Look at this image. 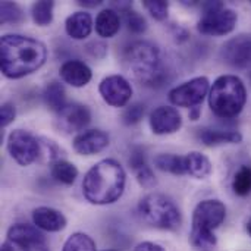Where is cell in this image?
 Listing matches in <instances>:
<instances>
[{
  "mask_svg": "<svg viewBox=\"0 0 251 251\" xmlns=\"http://www.w3.org/2000/svg\"><path fill=\"white\" fill-rule=\"evenodd\" d=\"M47 47L37 38L22 34H4L0 40V68L9 79L37 72L47 60Z\"/></svg>",
  "mask_w": 251,
  "mask_h": 251,
  "instance_id": "obj_1",
  "label": "cell"
},
{
  "mask_svg": "<svg viewBox=\"0 0 251 251\" xmlns=\"http://www.w3.org/2000/svg\"><path fill=\"white\" fill-rule=\"evenodd\" d=\"M126 185V172L115 159H103L88 169L82 179L85 200L96 206H106L118 201Z\"/></svg>",
  "mask_w": 251,
  "mask_h": 251,
  "instance_id": "obj_2",
  "label": "cell"
},
{
  "mask_svg": "<svg viewBox=\"0 0 251 251\" xmlns=\"http://www.w3.org/2000/svg\"><path fill=\"white\" fill-rule=\"evenodd\" d=\"M226 207L221 200H203L193 212L190 244L197 251H212L218 246L215 231L225 222Z\"/></svg>",
  "mask_w": 251,
  "mask_h": 251,
  "instance_id": "obj_3",
  "label": "cell"
},
{
  "mask_svg": "<svg viewBox=\"0 0 251 251\" xmlns=\"http://www.w3.org/2000/svg\"><path fill=\"white\" fill-rule=\"evenodd\" d=\"M124 62L132 76L149 87L162 85L165 71L160 63V51L150 41H135L124 53Z\"/></svg>",
  "mask_w": 251,
  "mask_h": 251,
  "instance_id": "obj_4",
  "label": "cell"
},
{
  "mask_svg": "<svg viewBox=\"0 0 251 251\" xmlns=\"http://www.w3.org/2000/svg\"><path fill=\"white\" fill-rule=\"evenodd\" d=\"M210 110L221 119L237 118L247 103V88L237 75H221L209 91Z\"/></svg>",
  "mask_w": 251,
  "mask_h": 251,
  "instance_id": "obj_5",
  "label": "cell"
},
{
  "mask_svg": "<svg viewBox=\"0 0 251 251\" xmlns=\"http://www.w3.org/2000/svg\"><path fill=\"white\" fill-rule=\"evenodd\" d=\"M138 215L147 225L163 231H175L182 224L179 207L172 199L159 193L147 194L140 200Z\"/></svg>",
  "mask_w": 251,
  "mask_h": 251,
  "instance_id": "obj_6",
  "label": "cell"
},
{
  "mask_svg": "<svg viewBox=\"0 0 251 251\" xmlns=\"http://www.w3.org/2000/svg\"><path fill=\"white\" fill-rule=\"evenodd\" d=\"M7 151L19 166H29L40 157L41 144L29 131L13 129L7 135Z\"/></svg>",
  "mask_w": 251,
  "mask_h": 251,
  "instance_id": "obj_7",
  "label": "cell"
},
{
  "mask_svg": "<svg viewBox=\"0 0 251 251\" xmlns=\"http://www.w3.org/2000/svg\"><path fill=\"white\" fill-rule=\"evenodd\" d=\"M210 91V81L207 76H196L190 81H185L169 91V100L174 106L178 107H196L201 106L206 96Z\"/></svg>",
  "mask_w": 251,
  "mask_h": 251,
  "instance_id": "obj_8",
  "label": "cell"
},
{
  "mask_svg": "<svg viewBox=\"0 0 251 251\" xmlns=\"http://www.w3.org/2000/svg\"><path fill=\"white\" fill-rule=\"evenodd\" d=\"M238 22V15L234 9L222 7L213 12H203L197 22V29L203 35L224 37L231 34Z\"/></svg>",
  "mask_w": 251,
  "mask_h": 251,
  "instance_id": "obj_9",
  "label": "cell"
},
{
  "mask_svg": "<svg viewBox=\"0 0 251 251\" xmlns=\"http://www.w3.org/2000/svg\"><path fill=\"white\" fill-rule=\"evenodd\" d=\"M6 241L16 251H49L46 237L35 225H12L7 229Z\"/></svg>",
  "mask_w": 251,
  "mask_h": 251,
  "instance_id": "obj_10",
  "label": "cell"
},
{
  "mask_svg": "<svg viewBox=\"0 0 251 251\" xmlns=\"http://www.w3.org/2000/svg\"><path fill=\"white\" fill-rule=\"evenodd\" d=\"M99 93L112 107H125L132 97V85L122 75H109L99 84Z\"/></svg>",
  "mask_w": 251,
  "mask_h": 251,
  "instance_id": "obj_11",
  "label": "cell"
},
{
  "mask_svg": "<svg viewBox=\"0 0 251 251\" xmlns=\"http://www.w3.org/2000/svg\"><path fill=\"white\" fill-rule=\"evenodd\" d=\"M91 122V112L82 103H68L56 116V125L66 134L82 132Z\"/></svg>",
  "mask_w": 251,
  "mask_h": 251,
  "instance_id": "obj_12",
  "label": "cell"
},
{
  "mask_svg": "<svg viewBox=\"0 0 251 251\" xmlns=\"http://www.w3.org/2000/svg\"><path fill=\"white\" fill-rule=\"evenodd\" d=\"M221 56L232 68L251 66V34H240L229 38L221 49Z\"/></svg>",
  "mask_w": 251,
  "mask_h": 251,
  "instance_id": "obj_13",
  "label": "cell"
},
{
  "mask_svg": "<svg viewBox=\"0 0 251 251\" xmlns=\"http://www.w3.org/2000/svg\"><path fill=\"white\" fill-rule=\"evenodd\" d=\"M151 132L156 135H169L175 134L182 126V116L178 109L172 106H159L156 107L149 118Z\"/></svg>",
  "mask_w": 251,
  "mask_h": 251,
  "instance_id": "obj_14",
  "label": "cell"
},
{
  "mask_svg": "<svg viewBox=\"0 0 251 251\" xmlns=\"http://www.w3.org/2000/svg\"><path fill=\"white\" fill-rule=\"evenodd\" d=\"M110 144L109 134L101 129H85L75 135L72 141L74 150L81 156H94Z\"/></svg>",
  "mask_w": 251,
  "mask_h": 251,
  "instance_id": "obj_15",
  "label": "cell"
},
{
  "mask_svg": "<svg viewBox=\"0 0 251 251\" xmlns=\"http://www.w3.org/2000/svg\"><path fill=\"white\" fill-rule=\"evenodd\" d=\"M59 75L63 82H66L75 88L85 87L93 78L91 68L78 59H71V60L63 62L59 69Z\"/></svg>",
  "mask_w": 251,
  "mask_h": 251,
  "instance_id": "obj_16",
  "label": "cell"
},
{
  "mask_svg": "<svg viewBox=\"0 0 251 251\" xmlns=\"http://www.w3.org/2000/svg\"><path fill=\"white\" fill-rule=\"evenodd\" d=\"M128 163H129V166H131V169H132V172L135 175L137 182L143 188L151 190V188H154L157 185L156 175L151 171V168L149 166L147 159H146V153H144V150L141 147H132Z\"/></svg>",
  "mask_w": 251,
  "mask_h": 251,
  "instance_id": "obj_17",
  "label": "cell"
},
{
  "mask_svg": "<svg viewBox=\"0 0 251 251\" xmlns=\"http://www.w3.org/2000/svg\"><path fill=\"white\" fill-rule=\"evenodd\" d=\"M32 224L46 232H60L66 228V218L65 215L53 207L41 206L32 210Z\"/></svg>",
  "mask_w": 251,
  "mask_h": 251,
  "instance_id": "obj_18",
  "label": "cell"
},
{
  "mask_svg": "<svg viewBox=\"0 0 251 251\" xmlns=\"http://www.w3.org/2000/svg\"><path fill=\"white\" fill-rule=\"evenodd\" d=\"M197 138L207 147H218L224 144H240L243 135L235 129H215V128H200L197 131Z\"/></svg>",
  "mask_w": 251,
  "mask_h": 251,
  "instance_id": "obj_19",
  "label": "cell"
},
{
  "mask_svg": "<svg viewBox=\"0 0 251 251\" xmlns=\"http://www.w3.org/2000/svg\"><path fill=\"white\" fill-rule=\"evenodd\" d=\"M93 26H94V22H93L91 15L88 12H84V10L74 12L65 21L66 34L71 38H74V40H84V38H87L91 34Z\"/></svg>",
  "mask_w": 251,
  "mask_h": 251,
  "instance_id": "obj_20",
  "label": "cell"
},
{
  "mask_svg": "<svg viewBox=\"0 0 251 251\" xmlns=\"http://www.w3.org/2000/svg\"><path fill=\"white\" fill-rule=\"evenodd\" d=\"M94 28L99 37L101 38H112L121 29V15L113 7H107L100 10L96 16Z\"/></svg>",
  "mask_w": 251,
  "mask_h": 251,
  "instance_id": "obj_21",
  "label": "cell"
},
{
  "mask_svg": "<svg viewBox=\"0 0 251 251\" xmlns=\"http://www.w3.org/2000/svg\"><path fill=\"white\" fill-rule=\"evenodd\" d=\"M185 171L187 175L196 179H206L213 172L212 162L207 156L200 151H190L185 154Z\"/></svg>",
  "mask_w": 251,
  "mask_h": 251,
  "instance_id": "obj_22",
  "label": "cell"
},
{
  "mask_svg": "<svg viewBox=\"0 0 251 251\" xmlns=\"http://www.w3.org/2000/svg\"><path fill=\"white\" fill-rule=\"evenodd\" d=\"M43 100L49 110L54 112L56 115L68 104L66 103V91L63 84L59 81H50L43 91Z\"/></svg>",
  "mask_w": 251,
  "mask_h": 251,
  "instance_id": "obj_23",
  "label": "cell"
},
{
  "mask_svg": "<svg viewBox=\"0 0 251 251\" xmlns=\"http://www.w3.org/2000/svg\"><path fill=\"white\" fill-rule=\"evenodd\" d=\"M154 166L162 172L172 175H187L185 171V156H178L172 153H162L154 157Z\"/></svg>",
  "mask_w": 251,
  "mask_h": 251,
  "instance_id": "obj_24",
  "label": "cell"
},
{
  "mask_svg": "<svg viewBox=\"0 0 251 251\" xmlns=\"http://www.w3.org/2000/svg\"><path fill=\"white\" fill-rule=\"evenodd\" d=\"M51 176L63 185H72L78 178V169L74 163L65 159H57L51 165Z\"/></svg>",
  "mask_w": 251,
  "mask_h": 251,
  "instance_id": "obj_25",
  "label": "cell"
},
{
  "mask_svg": "<svg viewBox=\"0 0 251 251\" xmlns=\"http://www.w3.org/2000/svg\"><path fill=\"white\" fill-rule=\"evenodd\" d=\"M53 9L54 1L51 0H40L31 6V16L34 24L38 26H47L53 21Z\"/></svg>",
  "mask_w": 251,
  "mask_h": 251,
  "instance_id": "obj_26",
  "label": "cell"
},
{
  "mask_svg": "<svg viewBox=\"0 0 251 251\" xmlns=\"http://www.w3.org/2000/svg\"><path fill=\"white\" fill-rule=\"evenodd\" d=\"M62 251H97L94 240L84 232H74L63 244Z\"/></svg>",
  "mask_w": 251,
  "mask_h": 251,
  "instance_id": "obj_27",
  "label": "cell"
},
{
  "mask_svg": "<svg viewBox=\"0 0 251 251\" xmlns=\"http://www.w3.org/2000/svg\"><path fill=\"white\" fill-rule=\"evenodd\" d=\"M232 190L238 197H247L251 193V168L244 165L241 166L232 181Z\"/></svg>",
  "mask_w": 251,
  "mask_h": 251,
  "instance_id": "obj_28",
  "label": "cell"
},
{
  "mask_svg": "<svg viewBox=\"0 0 251 251\" xmlns=\"http://www.w3.org/2000/svg\"><path fill=\"white\" fill-rule=\"evenodd\" d=\"M25 15L19 4L13 1H1L0 3V22L1 24H21L24 22Z\"/></svg>",
  "mask_w": 251,
  "mask_h": 251,
  "instance_id": "obj_29",
  "label": "cell"
},
{
  "mask_svg": "<svg viewBox=\"0 0 251 251\" xmlns=\"http://www.w3.org/2000/svg\"><path fill=\"white\" fill-rule=\"evenodd\" d=\"M121 13L124 15V21H125L128 31H131L132 34H144L147 31V21L141 13H138L132 7H129Z\"/></svg>",
  "mask_w": 251,
  "mask_h": 251,
  "instance_id": "obj_30",
  "label": "cell"
},
{
  "mask_svg": "<svg viewBox=\"0 0 251 251\" xmlns=\"http://www.w3.org/2000/svg\"><path fill=\"white\" fill-rule=\"evenodd\" d=\"M146 115V106L143 103H132L122 112V122L128 126L137 125Z\"/></svg>",
  "mask_w": 251,
  "mask_h": 251,
  "instance_id": "obj_31",
  "label": "cell"
},
{
  "mask_svg": "<svg viewBox=\"0 0 251 251\" xmlns=\"http://www.w3.org/2000/svg\"><path fill=\"white\" fill-rule=\"evenodd\" d=\"M143 6L156 21H165L168 18L169 3L165 0H144Z\"/></svg>",
  "mask_w": 251,
  "mask_h": 251,
  "instance_id": "obj_32",
  "label": "cell"
},
{
  "mask_svg": "<svg viewBox=\"0 0 251 251\" xmlns=\"http://www.w3.org/2000/svg\"><path fill=\"white\" fill-rule=\"evenodd\" d=\"M16 118V107L13 103L10 101H4L0 106V126L6 128L7 125H10Z\"/></svg>",
  "mask_w": 251,
  "mask_h": 251,
  "instance_id": "obj_33",
  "label": "cell"
},
{
  "mask_svg": "<svg viewBox=\"0 0 251 251\" xmlns=\"http://www.w3.org/2000/svg\"><path fill=\"white\" fill-rule=\"evenodd\" d=\"M84 49L94 59H103L107 54V44L101 40H93L87 43Z\"/></svg>",
  "mask_w": 251,
  "mask_h": 251,
  "instance_id": "obj_34",
  "label": "cell"
},
{
  "mask_svg": "<svg viewBox=\"0 0 251 251\" xmlns=\"http://www.w3.org/2000/svg\"><path fill=\"white\" fill-rule=\"evenodd\" d=\"M134 251H165V249L160 244H156L151 241H143L134 249Z\"/></svg>",
  "mask_w": 251,
  "mask_h": 251,
  "instance_id": "obj_35",
  "label": "cell"
},
{
  "mask_svg": "<svg viewBox=\"0 0 251 251\" xmlns=\"http://www.w3.org/2000/svg\"><path fill=\"white\" fill-rule=\"evenodd\" d=\"M222 7H226V6H225V3H224V1H219V0H216V1H204V3H201V10H203V12H213V10H219V9H222Z\"/></svg>",
  "mask_w": 251,
  "mask_h": 251,
  "instance_id": "obj_36",
  "label": "cell"
},
{
  "mask_svg": "<svg viewBox=\"0 0 251 251\" xmlns=\"http://www.w3.org/2000/svg\"><path fill=\"white\" fill-rule=\"evenodd\" d=\"M101 3H103V0H78V4L84 6V7H97Z\"/></svg>",
  "mask_w": 251,
  "mask_h": 251,
  "instance_id": "obj_37",
  "label": "cell"
},
{
  "mask_svg": "<svg viewBox=\"0 0 251 251\" xmlns=\"http://www.w3.org/2000/svg\"><path fill=\"white\" fill-rule=\"evenodd\" d=\"M190 119L191 121H199L200 116H201V106H196L193 109H190V113H188Z\"/></svg>",
  "mask_w": 251,
  "mask_h": 251,
  "instance_id": "obj_38",
  "label": "cell"
},
{
  "mask_svg": "<svg viewBox=\"0 0 251 251\" xmlns=\"http://www.w3.org/2000/svg\"><path fill=\"white\" fill-rule=\"evenodd\" d=\"M1 251H16L7 241H4L3 244H1Z\"/></svg>",
  "mask_w": 251,
  "mask_h": 251,
  "instance_id": "obj_39",
  "label": "cell"
},
{
  "mask_svg": "<svg viewBox=\"0 0 251 251\" xmlns=\"http://www.w3.org/2000/svg\"><path fill=\"white\" fill-rule=\"evenodd\" d=\"M247 232H249V235L251 237V218L249 219V222H247Z\"/></svg>",
  "mask_w": 251,
  "mask_h": 251,
  "instance_id": "obj_40",
  "label": "cell"
},
{
  "mask_svg": "<svg viewBox=\"0 0 251 251\" xmlns=\"http://www.w3.org/2000/svg\"><path fill=\"white\" fill-rule=\"evenodd\" d=\"M106 251H116V250H106Z\"/></svg>",
  "mask_w": 251,
  "mask_h": 251,
  "instance_id": "obj_41",
  "label": "cell"
},
{
  "mask_svg": "<svg viewBox=\"0 0 251 251\" xmlns=\"http://www.w3.org/2000/svg\"><path fill=\"white\" fill-rule=\"evenodd\" d=\"M250 79H251V74H250Z\"/></svg>",
  "mask_w": 251,
  "mask_h": 251,
  "instance_id": "obj_42",
  "label": "cell"
}]
</instances>
